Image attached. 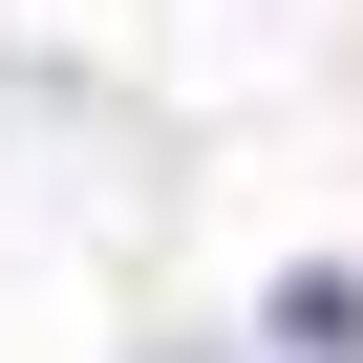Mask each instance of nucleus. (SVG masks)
<instances>
[{"label":"nucleus","mask_w":363,"mask_h":363,"mask_svg":"<svg viewBox=\"0 0 363 363\" xmlns=\"http://www.w3.org/2000/svg\"><path fill=\"white\" fill-rule=\"evenodd\" d=\"M278 342L299 363H363V278H278Z\"/></svg>","instance_id":"f257e3e1"}]
</instances>
